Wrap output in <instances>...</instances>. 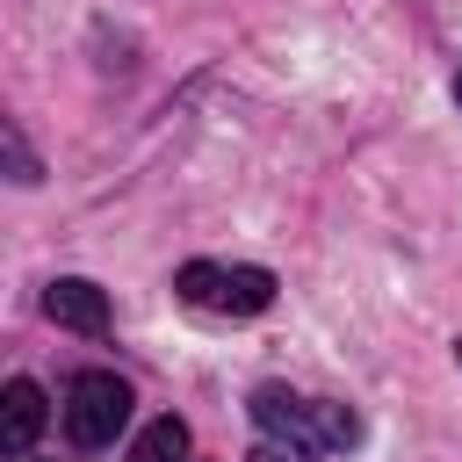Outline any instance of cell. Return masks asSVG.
<instances>
[{"label":"cell","mask_w":462,"mask_h":462,"mask_svg":"<svg viewBox=\"0 0 462 462\" xmlns=\"http://www.w3.org/2000/svg\"><path fill=\"white\" fill-rule=\"evenodd\" d=\"M455 361H462V346H455Z\"/></svg>","instance_id":"cell-11"},{"label":"cell","mask_w":462,"mask_h":462,"mask_svg":"<svg viewBox=\"0 0 462 462\" xmlns=\"http://www.w3.org/2000/svg\"><path fill=\"white\" fill-rule=\"evenodd\" d=\"M43 419H51L43 390H36L29 375H14V383H7V397H0V448H7V455H29V448H36V433H43Z\"/></svg>","instance_id":"cell-5"},{"label":"cell","mask_w":462,"mask_h":462,"mask_svg":"<svg viewBox=\"0 0 462 462\" xmlns=\"http://www.w3.org/2000/svg\"><path fill=\"white\" fill-rule=\"evenodd\" d=\"M455 101H462V72H455Z\"/></svg>","instance_id":"cell-10"},{"label":"cell","mask_w":462,"mask_h":462,"mask_svg":"<svg viewBox=\"0 0 462 462\" xmlns=\"http://www.w3.org/2000/svg\"><path fill=\"white\" fill-rule=\"evenodd\" d=\"M123 426H130V383L108 375V368L72 375V390H65V433L79 448H108Z\"/></svg>","instance_id":"cell-2"},{"label":"cell","mask_w":462,"mask_h":462,"mask_svg":"<svg viewBox=\"0 0 462 462\" xmlns=\"http://www.w3.org/2000/svg\"><path fill=\"white\" fill-rule=\"evenodd\" d=\"M173 289H180V303H195V310H224V318H253V310L274 303V274H267V267L188 260V267L173 274Z\"/></svg>","instance_id":"cell-1"},{"label":"cell","mask_w":462,"mask_h":462,"mask_svg":"<svg viewBox=\"0 0 462 462\" xmlns=\"http://www.w3.org/2000/svg\"><path fill=\"white\" fill-rule=\"evenodd\" d=\"M318 419H325V448H354V440H361V419H354L346 404H325V397H318Z\"/></svg>","instance_id":"cell-7"},{"label":"cell","mask_w":462,"mask_h":462,"mask_svg":"<svg viewBox=\"0 0 462 462\" xmlns=\"http://www.w3.org/2000/svg\"><path fill=\"white\" fill-rule=\"evenodd\" d=\"M180 455H188V419H173V411H166V419H152V426L130 440V455H123V462H180Z\"/></svg>","instance_id":"cell-6"},{"label":"cell","mask_w":462,"mask_h":462,"mask_svg":"<svg viewBox=\"0 0 462 462\" xmlns=\"http://www.w3.org/2000/svg\"><path fill=\"white\" fill-rule=\"evenodd\" d=\"M253 462H289V455H282V448L267 440V448H253Z\"/></svg>","instance_id":"cell-9"},{"label":"cell","mask_w":462,"mask_h":462,"mask_svg":"<svg viewBox=\"0 0 462 462\" xmlns=\"http://www.w3.org/2000/svg\"><path fill=\"white\" fill-rule=\"evenodd\" d=\"M245 411H253V426H260L274 448H289V455H325V419H318V397H296V390H282V383H260Z\"/></svg>","instance_id":"cell-3"},{"label":"cell","mask_w":462,"mask_h":462,"mask_svg":"<svg viewBox=\"0 0 462 462\" xmlns=\"http://www.w3.org/2000/svg\"><path fill=\"white\" fill-rule=\"evenodd\" d=\"M7 159H14V180H36V159H29V144L7 130Z\"/></svg>","instance_id":"cell-8"},{"label":"cell","mask_w":462,"mask_h":462,"mask_svg":"<svg viewBox=\"0 0 462 462\" xmlns=\"http://www.w3.org/2000/svg\"><path fill=\"white\" fill-rule=\"evenodd\" d=\"M43 310H51V325H65V332H87V339L108 332V296H101L87 274H58V282L43 289Z\"/></svg>","instance_id":"cell-4"}]
</instances>
